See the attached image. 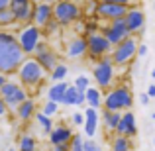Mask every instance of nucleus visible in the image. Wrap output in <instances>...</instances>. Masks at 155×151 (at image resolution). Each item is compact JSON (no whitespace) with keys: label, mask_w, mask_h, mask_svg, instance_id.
I'll list each match as a JSON object with an SVG mask.
<instances>
[{"label":"nucleus","mask_w":155,"mask_h":151,"mask_svg":"<svg viewBox=\"0 0 155 151\" xmlns=\"http://www.w3.org/2000/svg\"><path fill=\"white\" fill-rule=\"evenodd\" d=\"M6 80H8V75H6V73H2V71H0V87H2V84L6 83Z\"/></svg>","instance_id":"nucleus-44"},{"label":"nucleus","mask_w":155,"mask_h":151,"mask_svg":"<svg viewBox=\"0 0 155 151\" xmlns=\"http://www.w3.org/2000/svg\"><path fill=\"white\" fill-rule=\"evenodd\" d=\"M53 18V4L47 0V2H35L34 4V16H31V24L43 30L47 22Z\"/></svg>","instance_id":"nucleus-14"},{"label":"nucleus","mask_w":155,"mask_h":151,"mask_svg":"<svg viewBox=\"0 0 155 151\" xmlns=\"http://www.w3.org/2000/svg\"><path fill=\"white\" fill-rule=\"evenodd\" d=\"M14 73L18 75L22 87L24 88H31V90L39 88V84L43 83V79H45V71H43V67L38 63V59H35L34 55L24 57V61L16 67Z\"/></svg>","instance_id":"nucleus-2"},{"label":"nucleus","mask_w":155,"mask_h":151,"mask_svg":"<svg viewBox=\"0 0 155 151\" xmlns=\"http://www.w3.org/2000/svg\"><path fill=\"white\" fill-rule=\"evenodd\" d=\"M24 57H26V53L18 45L16 35L0 30V71L6 75L14 73L16 67L24 61Z\"/></svg>","instance_id":"nucleus-1"},{"label":"nucleus","mask_w":155,"mask_h":151,"mask_svg":"<svg viewBox=\"0 0 155 151\" xmlns=\"http://www.w3.org/2000/svg\"><path fill=\"white\" fill-rule=\"evenodd\" d=\"M73 122H75L77 126H81L84 122V114H81V112H75V116H73Z\"/></svg>","instance_id":"nucleus-38"},{"label":"nucleus","mask_w":155,"mask_h":151,"mask_svg":"<svg viewBox=\"0 0 155 151\" xmlns=\"http://www.w3.org/2000/svg\"><path fill=\"white\" fill-rule=\"evenodd\" d=\"M53 18L61 26H69L81 18V8L73 0H57L53 4Z\"/></svg>","instance_id":"nucleus-7"},{"label":"nucleus","mask_w":155,"mask_h":151,"mask_svg":"<svg viewBox=\"0 0 155 151\" xmlns=\"http://www.w3.org/2000/svg\"><path fill=\"white\" fill-rule=\"evenodd\" d=\"M67 71H69V69H67V65H63V63H57V65L51 69L49 73H51V79L57 83V80H63V79H65Z\"/></svg>","instance_id":"nucleus-28"},{"label":"nucleus","mask_w":155,"mask_h":151,"mask_svg":"<svg viewBox=\"0 0 155 151\" xmlns=\"http://www.w3.org/2000/svg\"><path fill=\"white\" fill-rule=\"evenodd\" d=\"M59 110V104L57 102H53V100H47L45 104H43V108H41V112L45 114V116H53V114Z\"/></svg>","instance_id":"nucleus-31"},{"label":"nucleus","mask_w":155,"mask_h":151,"mask_svg":"<svg viewBox=\"0 0 155 151\" xmlns=\"http://www.w3.org/2000/svg\"><path fill=\"white\" fill-rule=\"evenodd\" d=\"M8 4H10V0H0V10H2V8H8Z\"/></svg>","instance_id":"nucleus-45"},{"label":"nucleus","mask_w":155,"mask_h":151,"mask_svg":"<svg viewBox=\"0 0 155 151\" xmlns=\"http://www.w3.org/2000/svg\"><path fill=\"white\" fill-rule=\"evenodd\" d=\"M20 149L22 151H31L35 149V140L31 136H28V133H24L22 137H20Z\"/></svg>","instance_id":"nucleus-29"},{"label":"nucleus","mask_w":155,"mask_h":151,"mask_svg":"<svg viewBox=\"0 0 155 151\" xmlns=\"http://www.w3.org/2000/svg\"><path fill=\"white\" fill-rule=\"evenodd\" d=\"M91 84V80H88V77H84V75H81V77H77L75 79V88L79 92H84V88Z\"/></svg>","instance_id":"nucleus-32"},{"label":"nucleus","mask_w":155,"mask_h":151,"mask_svg":"<svg viewBox=\"0 0 155 151\" xmlns=\"http://www.w3.org/2000/svg\"><path fill=\"white\" fill-rule=\"evenodd\" d=\"M16 114H18V118L22 122H30L31 118H34V114H35V102L31 98H24L18 106H16Z\"/></svg>","instance_id":"nucleus-19"},{"label":"nucleus","mask_w":155,"mask_h":151,"mask_svg":"<svg viewBox=\"0 0 155 151\" xmlns=\"http://www.w3.org/2000/svg\"><path fill=\"white\" fill-rule=\"evenodd\" d=\"M12 24H16L14 12H12L10 8H2V10H0V28L12 26Z\"/></svg>","instance_id":"nucleus-25"},{"label":"nucleus","mask_w":155,"mask_h":151,"mask_svg":"<svg viewBox=\"0 0 155 151\" xmlns=\"http://www.w3.org/2000/svg\"><path fill=\"white\" fill-rule=\"evenodd\" d=\"M136 55H140V57H145V55H147V45H145V43L137 45V51H136Z\"/></svg>","instance_id":"nucleus-37"},{"label":"nucleus","mask_w":155,"mask_h":151,"mask_svg":"<svg viewBox=\"0 0 155 151\" xmlns=\"http://www.w3.org/2000/svg\"><path fill=\"white\" fill-rule=\"evenodd\" d=\"M65 88H67V83H65V80H57L49 90H47V100H53V102H57V104H61V102H63Z\"/></svg>","instance_id":"nucleus-22"},{"label":"nucleus","mask_w":155,"mask_h":151,"mask_svg":"<svg viewBox=\"0 0 155 151\" xmlns=\"http://www.w3.org/2000/svg\"><path fill=\"white\" fill-rule=\"evenodd\" d=\"M98 149V143H96L94 140H87V141H83V151H96Z\"/></svg>","instance_id":"nucleus-34"},{"label":"nucleus","mask_w":155,"mask_h":151,"mask_svg":"<svg viewBox=\"0 0 155 151\" xmlns=\"http://www.w3.org/2000/svg\"><path fill=\"white\" fill-rule=\"evenodd\" d=\"M137 45H140V41H137V38H134L132 34L128 35V38H124L120 43H116V45H112L114 49H110V59H112L114 65H118V67H124V65H128L130 61L136 57V51H137Z\"/></svg>","instance_id":"nucleus-4"},{"label":"nucleus","mask_w":155,"mask_h":151,"mask_svg":"<svg viewBox=\"0 0 155 151\" xmlns=\"http://www.w3.org/2000/svg\"><path fill=\"white\" fill-rule=\"evenodd\" d=\"M69 149L71 151H83V137L79 136V133H73L71 140H69Z\"/></svg>","instance_id":"nucleus-30"},{"label":"nucleus","mask_w":155,"mask_h":151,"mask_svg":"<svg viewBox=\"0 0 155 151\" xmlns=\"http://www.w3.org/2000/svg\"><path fill=\"white\" fill-rule=\"evenodd\" d=\"M59 26H61V24H59V22H57V20H55V18H51V20H49V22H47V24H45V26H43V30H45V34H55V31H57V30H59Z\"/></svg>","instance_id":"nucleus-33"},{"label":"nucleus","mask_w":155,"mask_h":151,"mask_svg":"<svg viewBox=\"0 0 155 151\" xmlns=\"http://www.w3.org/2000/svg\"><path fill=\"white\" fill-rule=\"evenodd\" d=\"M126 10H128V6H124V4L100 2V4H96L94 12L100 16V18H104V20H112V18H120V16H124Z\"/></svg>","instance_id":"nucleus-15"},{"label":"nucleus","mask_w":155,"mask_h":151,"mask_svg":"<svg viewBox=\"0 0 155 151\" xmlns=\"http://www.w3.org/2000/svg\"><path fill=\"white\" fill-rule=\"evenodd\" d=\"M108 22H110V26L104 28L102 35L108 39L110 45H116V43H120L124 38L130 35L128 28H126V22H124V16H120V18H112V20H108Z\"/></svg>","instance_id":"nucleus-9"},{"label":"nucleus","mask_w":155,"mask_h":151,"mask_svg":"<svg viewBox=\"0 0 155 151\" xmlns=\"http://www.w3.org/2000/svg\"><path fill=\"white\" fill-rule=\"evenodd\" d=\"M8 8L14 12L16 24H30L31 22V16H34V2L31 0H10Z\"/></svg>","instance_id":"nucleus-12"},{"label":"nucleus","mask_w":155,"mask_h":151,"mask_svg":"<svg viewBox=\"0 0 155 151\" xmlns=\"http://www.w3.org/2000/svg\"><path fill=\"white\" fill-rule=\"evenodd\" d=\"M31 2H34V4H35V2H47V0H31Z\"/></svg>","instance_id":"nucleus-46"},{"label":"nucleus","mask_w":155,"mask_h":151,"mask_svg":"<svg viewBox=\"0 0 155 151\" xmlns=\"http://www.w3.org/2000/svg\"><path fill=\"white\" fill-rule=\"evenodd\" d=\"M149 100H151V98H149L145 92H141V94H140V102H141L143 106H147V104H149Z\"/></svg>","instance_id":"nucleus-41"},{"label":"nucleus","mask_w":155,"mask_h":151,"mask_svg":"<svg viewBox=\"0 0 155 151\" xmlns=\"http://www.w3.org/2000/svg\"><path fill=\"white\" fill-rule=\"evenodd\" d=\"M84 104L92 106V108H100L102 106V92H100L98 87H91L88 84L84 88Z\"/></svg>","instance_id":"nucleus-21"},{"label":"nucleus","mask_w":155,"mask_h":151,"mask_svg":"<svg viewBox=\"0 0 155 151\" xmlns=\"http://www.w3.org/2000/svg\"><path fill=\"white\" fill-rule=\"evenodd\" d=\"M75 106H84V92H79V90H77V100H75Z\"/></svg>","instance_id":"nucleus-39"},{"label":"nucleus","mask_w":155,"mask_h":151,"mask_svg":"<svg viewBox=\"0 0 155 151\" xmlns=\"http://www.w3.org/2000/svg\"><path fill=\"white\" fill-rule=\"evenodd\" d=\"M132 147H134V145H132V141H130L128 136H120V133H116V137H114V141H112V149L114 151H128Z\"/></svg>","instance_id":"nucleus-24"},{"label":"nucleus","mask_w":155,"mask_h":151,"mask_svg":"<svg viewBox=\"0 0 155 151\" xmlns=\"http://www.w3.org/2000/svg\"><path fill=\"white\" fill-rule=\"evenodd\" d=\"M0 96H2L4 102H6L8 108L14 110L24 98H28V90L22 87V84L14 83V80H6V83L0 87Z\"/></svg>","instance_id":"nucleus-8"},{"label":"nucleus","mask_w":155,"mask_h":151,"mask_svg":"<svg viewBox=\"0 0 155 151\" xmlns=\"http://www.w3.org/2000/svg\"><path fill=\"white\" fill-rule=\"evenodd\" d=\"M92 31H96V24L94 22H92V24H87V35L92 34Z\"/></svg>","instance_id":"nucleus-43"},{"label":"nucleus","mask_w":155,"mask_h":151,"mask_svg":"<svg viewBox=\"0 0 155 151\" xmlns=\"http://www.w3.org/2000/svg\"><path fill=\"white\" fill-rule=\"evenodd\" d=\"M84 133H87V137H94L96 133V128H98V112H96V108H92V106H88L87 110H84Z\"/></svg>","instance_id":"nucleus-16"},{"label":"nucleus","mask_w":155,"mask_h":151,"mask_svg":"<svg viewBox=\"0 0 155 151\" xmlns=\"http://www.w3.org/2000/svg\"><path fill=\"white\" fill-rule=\"evenodd\" d=\"M75 100H77V88H75V84H73V87H69V84H67V88H65V92H63V102H61V104L75 106Z\"/></svg>","instance_id":"nucleus-27"},{"label":"nucleus","mask_w":155,"mask_h":151,"mask_svg":"<svg viewBox=\"0 0 155 151\" xmlns=\"http://www.w3.org/2000/svg\"><path fill=\"white\" fill-rule=\"evenodd\" d=\"M114 67H116V65H114L112 59H110V53L108 55H102L100 61L94 65V69H92V79L96 80V84H98L100 90L112 87V83H114Z\"/></svg>","instance_id":"nucleus-6"},{"label":"nucleus","mask_w":155,"mask_h":151,"mask_svg":"<svg viewBox=\"0 0 155 151\" xmlns=\"http://www.w3.org/2000/svg\"><path fill=\"white\" fill-rule=\"evenodd\" d=\"M102 2H114V4H124V6H134L137 0H102Z\"/></svg>","instance_id":"nucleus-35"},{"label":"nucleus","mask_w":155,"mask_h":151,"mask_svg":"<svg viewBox=\"0 0 155 151\" xmlns=\"http://www.w3.org/2000/svg\"><path fill=\"white\" fill-rule=\"evenodd\" d=\"M34 118L38 120V124H39V128L43 130V132H49V130L53 128V122H51V116H45L43 112H38V114H34Z\"/></svg>","instance_id":"nucleus-26"},{"label":"nucleus","mask_w":155,"mask_h":151,"mask_svg":"<svg viewBox=\"0 0 155 151\" xmlns=\"http://www.w3.org/2000/svg\"><path fill=\"white\" fill-rule=\"evenodd\" d=\"M34 57L38 59V63L43 67V71H45V73H49L51 69L59 63V55H57L55 51H51L49 47H47V49H43L41 53H38V55H34Z\"/></svg>","instance_id":"nucleus-17"},{"label":"nucleus","mask_w":155,"mask_h":151,"mask_svg":"<svg viewBox=\"0 0 155 151\" xmlns=\"http://www.w3.org/2000/svg\"><path fill=\"white\" fill-rule=\"evenodd\" d=\"M110 49H112V45L108 43V39H106L102 34H96V31H92V34L87 35V53H88L91 57L108 55Z\"/></svg>","instance_id":"nucleus-11"},{"label":"nucleus","mask_w":155,"mask_h":151,"mask_svg":"<svg viewBox=\"0 0 155 151\" xmlns=\"http://www.w3.org/2000/svg\"><path fill=\"white\" fill-rule=\"evenodd\" d=\"M124 112V110H122ZM116 133H120V136H128V137H136L137 136V126H136V116H134L132 110H126L124 114L120 116V120H118L116 124V130H114Z\"/></svg>","instance_id":"nucleus-13"},{"label":"nucleus","mask_w":155,"mask_h":151,"mask_svg":"<svg viewBox=\"0 0 155 151\" xmlns=\"http://www.w3.org/2000/svg\"><path fill=\"white\" fill-rule=\"evenodd\" d=\"M47 133H49V141H51L53 145H55V143H61V141H69V140H71V136H73L71 128H69V126H65V124H59L57 128H51Z\"/></svg>","instance_id":"nucleus-20"},{"label":"nucleus","mask_w":155,"mask_h":151,"mask_svg":"<svg viewBox=\"0 0 155 151\" xmlns=\"http://www.w3.org/2000/svg\"><path fill=\"white\" fill-rule=\"evenodd\" d=\"M120 116H122L120 110H106L104 108V128H106V132H114V130H116V124H118V120H120Z\"/></svg>","instance_id":"nucleus-23"},{"label":"nucleus","mask_w":155,"mask_h":151,"mask_svg":"<svg viewBox=\"0 0 155 151\" xmlns=\"http://www.w3.org/2000/svg\"><path fill=\"white\" fill-rule=\"evenodd\" d=\"M145 94L149 96V98H155V84H149V88H147V92Z\"/></svg>","instance_id":"nucleus-42"},{"label":"nucleus","mask_w":155,"mask_h":151,"mask_svg":"<svg viewBox=\"0 0 155 151\" xmlns=\"http://www.w3.org/2000/svg\"><path fill=\"white\" fill-rule=\"evenodd\" d=\"M41 30H39L35 24H22V28L18 30V34H16V41H18V45L22 47V51L26 53V55H31L34 53V47L35 43L41 39Z\"/></svg>","instance_id":"nucleus-5"},{"label":"nucleus","mask_w":155,"mask_h":151,"mask_svg":"<svg viewBox=\"0 0 155 151\" xmlns=\"http://www.w3.org/2000/svg\"><path fill=\"white\" fill-rule=\"evenodd\" d=\"M6 112H8V106H6V102L2 100V96H0V118L6 116Z\"/></svg>","instance_id":"nucleus-40"},{"label":"nucleus","mask_w":155,"mask_h":151,"mask_svg":"<svg viewBox=\"0 0 155 151\" xmlns=\"http://www.w3.org/2000/svg\"><path fill=\"white\" fill-rule=\"evenodd\" d=\"M84 55H87V38H75L67 43V57L77 59Z\"/></svg>","instance_id":"nucleus-18"},{"label":"nucleus","mask_w":155,"mask_h":151,"mask_svg":"<svg viewBox=\"0 0 155 151\" xmlns=\"http://www.w3.org/2000/svg\"><path fill=\"white\" fill-rule=\"evenodd\" d=\"M53 147H55L57 151H71V149H69V141H61V143H55Z\"/></svg>","instance_id":"nucleus-36"},{"label":"nucleus","mask_w":155,"mask_h":151,"mask_svg":"<svg viewBox=\"0 0 155 151\" xmlns=\"http://www.w3.org/2000/svg\"><path fill=\"white\" fill-rule=\"evenodd\" d=\"M102 104L106 110H128L134 106V94L128 87L120 84V87L110 88V92L102 98Z\"/></svg>","instance_id":"nucleus-3"},{"label":"nucleus","mask_w":155,"mask_h":151,"mask_svg":"<svg viewBox=\"0 0 155 151\" xmlns=\"http://www.w3.org/2000/svg\"><path fill=\"white\" fill-rule=\"evenodd\" d=\"M124 22H126V28H128L130 34H143L145 14L136 4H134V6H128V10H126V14H124Z\"/></svg>","instance_id":"nucleus-10"}]
</instances>
